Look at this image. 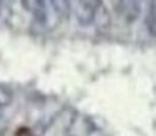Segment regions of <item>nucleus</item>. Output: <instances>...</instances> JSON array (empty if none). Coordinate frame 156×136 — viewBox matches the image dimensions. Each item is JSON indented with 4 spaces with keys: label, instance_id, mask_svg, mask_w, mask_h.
I'll return each instance as SVG.
<instances>
[{
    "label": "nucleus",
    "instance_id": "f03ea898",
    "mask_svg": "<svg viewBox=\"0 0 156 136\" xmlns=\"http://www.w3.org/2000/svg\"><path fill=\"white\" fill-rule=\"evenodd\" d=\"M14 101V94L9 88L5 86H0V108H7V106L12 104Z\"/></svg>",
    "mask_w": 156,
    "mask_h": 136
},
{
    "label": "nucleus",
    "instance_id": "f257e3e1",
    "mask_svg": "<svg viewBox=\"0 0 156 136\" xmlns=\"http://www.w3.org/2000/svg\"><path fill=\"white\" fill-rule=\"evenodd\" d=\"M99 0H77L76 2V17H77L79 24L89 25L94 22L99 12Z\"/></svg>",
    "mask_w": 156,
    "mask_h": 136
},
{
    "label": "nucleus",
    "instance_id": "7ed1b4c3",
    "mask_svg": "<svg viewBox=\"0 0 156 136\" xmlns=\"http://www.w3.org/2000/svg\"><path fill=\"white\" fill-rule=\"evenodd\" d=\"M0 4H2V0H0Z\"/></svg>",
    "mask_w": 156,
    "mask_h": 136
}]
</instances>
